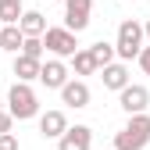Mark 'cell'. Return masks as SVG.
I'll return each instance as SVG.
<instances>
[{"label": "cell", "instance_id": "obj_12", "mask_svg": "<svg viewBox=\"0 0 150 150\" xmlns=\"http://www.w3.org/2000/svg\"><path fill=\"white\" fill-rule=\"evenodd\" d=\"M18 29H22V36H43L50 25H47L43 11H22V18H18Z\"/></svg>", "mask_w": 150, "mask_h": 150}, {"label": "cell", "instance_id": "obj_18", "mask_svg": "<svg viewBox=\"0 0 150 150\" xmlns=\"http://www.w3.org/2000/svg\"><path fill=\"white\" fill-rule=\"evenodd\" d=\"M18 54H22V57H32V61H43V36H25Z\"/></svg>", "mask_w": 150, "mask_h": 150}, {"label": "cell", "instance_id": "obj_20", "mask_svg": "<svg viewBox=\"0 0 150 150\" xmlns=\"http://www.w3.org/2000/svg\"><path fill=\"white\" fill-rule=\"evenodd\" d=\"M0 150H18V139H14V132H4V136H0Z\"/></svg>", "mask_w": 150, "mask_h": 150}, {"label": "cell", "instance_id": "obj_22", "mask_svg": "<svg viewBox=\"0 0 150 150\" xmlns=\"http://www.w3.org/2000/svg\"><path fill=\"white\" fill-rule=\"evenodd\" d=\"M143 40H150V18L143 22Z\"/></svg>", "mask_w": 150, "mask_h": 150}, {"label": "cell", "instance_id": "obj_1", "mask_svg": "<svg viewBox=\"0 0 150 150\" xmlns=\"http://www.w3.org/2000/svg\"><path fill=\"white\" fill-rule=\"evenodd\" d=\"M7 115L18 118V122L40 118V97H36V89H32V86L14 82V86L7 89Z\"/></svg>", "mask_w": 150, "mask_h": 150}, {"label": "cell", "instance_id": "obj_14", "mask_svg": "<svg viewBox=\"0 0 150 150\" xmlns=\"http://www.w3.org/2000/svg\"><path fill=\"white\" fill-rule=\"evenodd\" d=\"M86 50H89L93 64H97V71H100V68H107V64H115V43L100 40V43H93V47H86Z\"/></svg>", "mask_w": 150, "mask_h": 150}, {"label": "cell", "instance_id": "obj_6", "mask_svg": "<svg viewBox=\"0 0 150 150\" xmlns=\"http://www.w3.org/2000/svg\"><path fill=\"white\" fill-rule=\"evenodd\" d=\"M89 11H93V0H64V29L79 36L89 25Z\"/></svg>", "mask_w": 150, "mask_h": 150}, {"label": "cell", "instance_id": "obj_11", "mask_svg": "<svg viewBox=\"0 0 150 150\" xmlns=\"http://www.w3.org/2000/svg\"><path fill=\"white\" fill-rule=\"evenodd\" d=\"M64 129H68L64 111H47V115H40V132H43V139H61Z\"/></svg>", "mask_w": 150, "mask_h": 150}, {"label": "cell", "instance_id": "obj_15", "mask_svg": "<svg viewBox=\"0 0 150 150\" xmlns=\"http://www.w3.org/2000/svg\"><path fill=\"white\" fill-rule=\"evenodd\" d=\"M22 29L18 25H0V50H7V54H18L22 50Z\"/></svg>", "mask_w": 150, "mask_h": 150}, {"label": "cell", "instance_id": "obj_4", "mask_svg": "<svg viewBox=\"0 0 150 150\" xmlns=\"http://www.w3.org/2000/svg\"><path fill=\"white\" fill-rule=\"evenodd\" d=\"M43 50H50L57 61L75 57V50H79V36L68 32L64 25H54V29H47V32H43Z\"/></svg>", "mask_w": 150, "mask_h": 150}, {"label": "cell", "instance_id": "obj_3", "mask_svg": "<svg viewBox=\"0 0 150 150\" xmlns=\"http://www.w3.org/2000/svg\"><path fill=\"white\" fill-rule=\"evenodd\" d=\"M139 50H143V22H136V18H125V22L118 25L115 57H118V61L125 64V61H132Z\"/></svg>", "mask_w": 150, "mask_h": 150}, {"label": "cell", "instance_id": "obj_13", "mask_svg": "<svg viewBox=\"0 0 150 150\" xmlns=\"http://www.w3.org/2000/svg\"><path fill=\"white\" fill-rule=\"evenodd\" d=\"M40 64L43 61H32V57H22V54H14V79L18 82H36V79H40Z\"/></svg>", "mask_w": 150, "mask_h": 150}, {"label": "cell", "instance_id": "obj_8", "mask_svg": "<svg viewBox=\"0 0 150 150\" xmlns=\"http://www.w3.org/2000/svg\"><path fill=\"white\" fill-rule=\"evenodd\" d=\"M57 93H61V100H64L68 107H75V111H79V107H89V97H93L89 86H86L82 79H68Z\"/></svg>", "mask_w": 150, "mask_h": 150}, {"label": "cell", "instance_id": "obj_10", "mask_svg": "<svg viewBox=\"0 0 150 150\" xmlns=\"http://www.w3.org/2000/svg\"><path fill=\"white\" fill-rule=\"evenodd\" d=\"M100 79H104V89H115V93H122L129 82H132V79H129V64H122V61L100 68Z\"/></svg>", "mask_w": 150, "mask_h": 150}, {"label": "cell", "instance_id": "obj_5", "mask_svg": "<svg viewBox=\"0 0 150 150\" xmlns=\"http://www.w3.org/2000/svg\"><path fill=\"white\" fill-rule=\"evenodd\" d=\"M118 104L125 115H146V107H150V89L139 86V82H129L122 93H118Z\"/></svg>", "mask_w": 150, "mask_h": 150}, {"label": "cell", "instance_id": "obj_16", "mask_svg": "<svg viewBox=\"0 0 150 150\" xmlns=\"http://www.w3.org/2000/svg\"><path fill=\"white\" fill-rule=\"evenodd\" d=\"M22 11H25L22 0H0V25H18Z\"/></svg>", "mask_w": 150, "mask_h": 150}, {"label": "cell", "instance_id": "obj_7", "mask_svg": "<svg viewBox=\"0 0 150 150\" xmlns=\"http://www.w3.org/2000/svg\"><path fill=\"white\" fill-rule=\"evenodd\" d=\"M57 150H93V129L89 125H68L57 139Z\"/></svg>", "mask_w": 150, "mask_h": 150}, {"label": "cell", "instance_id": "obj_19", "mask_svg": "<svg viewBox=\"0 0 150 150\" xmlns=\"http://www.w3.org/2000/svg\"><path fill=\"white\" fill-rule=\"evenodd\" d=\"M136 61H139V68H143V75H150V47H143V50L136 54Z\"/></svg>", "mask_w": 150, "mask_h": 150}, {"label": "cell", "instance_id": "obj_9", "mask_svg": "<svg viewBox=\"0 0 150 150\" xmlns=\"http://www.w3.org/2000/svg\"><path fill=\"white\" fill-rule=\"evenodd\" d=\"M40 82H43L47 89H61V86L68 82V64L57 61V57L43 61V64H40Z\"/></svg>", "mask_w": 150, "mask_h": 150}, {"label": "cell", "instance_id": "obj_2", "mask_svg": "<svg viewBox=\"0 0 150 150\" xmlns=\"http://www.w3.org/2000/svg\"><path fill=\"white\" fill-rule=\"evenodd\" d=\"M150 143V115H129V125L115 132V150H143Z\"/></svg>", "mask_w": 150, "mask_h": 150}, {"label": "cell", "instance_id": "obj_17", "mask_svg": "<svg viewBox=\"0 0 150 150\" xmlns=\"http://www.w3.org/2000/svg\"><path fill=\"white\" fill-rule=\"evenodd\" d=\"M71 68H75V75H97V64H93V57H89V50H86V47L75 50Z\"/></svg>", "mask_w": 150, "mask_h": 150}, {"label": "cell", "instance_id": "obj_21", "mask_svg": "<svg viewBox=\"0 0 150 150\" xmlns=\"http://www.w3.org/2000/svg\"><path fill=\"white\" fill-rule=\"evenodd\" d=\"M11 115H7V111H0V136H4V132H11Z\"/></svg>", "mask_w": 150, "mask_h": 150}]
</instances>
